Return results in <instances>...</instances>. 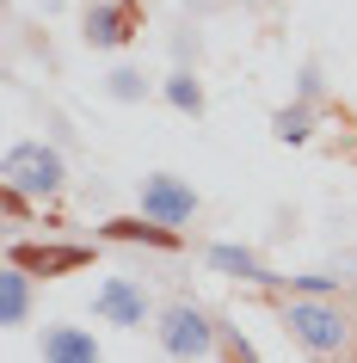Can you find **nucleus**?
Returning a JSON list of instances; mask_svg holds the SVG:
<instances>
[{
    "label": "nucleus",
    "mask_w": 357,
    "mask_h": 363,
    "mask_svg": "<svg viewBox=\"0 0 357 363\" xmlns=\"http://www.w3.org/2000/svg\"><path fill=\"white\" fill-rule=\"evenodd\" d=\"M0 179H6V191H19V197H56L68 167L43 142H13V148L0 154Z\"/></svg>",
    "instance_id": "f257e3e1"
},
{
    "label": "nucleus",
    "mask_w": 357,
    "mask_h": 363,
    "mask_svg": "<svg viewBox=\"0 0 357 363\" xmlns=\"http://www.w3.org/2000/svg\"><path fill=\"white\" fill-rule=\"evenodd\" d=\"M283 326L296 333L302 351H314V357H339L345 351V314H339V302H314V296H296V302L283 308Z\"/></svg>",
    "instance_id": "f03ea898"
},
{
    "label": "nucleus",
    "mask_w": 357,
    "mask_h": 363,
    "mask_svg": "<svg viewBox=\"0 0 357 363\" xmlns=\"http://www.w3.org/2000/svg\"><path fill=\"white\" fill-rule=\"evenodd\" d=\"M209 345H216V326H209V314L197 302H172L167 314H160V351H167V357L191 363V357H204Z\"/></svg>",
    "instance_id": "7ed1b4c3"
},
{
    "label": "nucleus",
    "mask_w": 357,
    "mask_h": 363,
    "mask_svg": "<svg viewBox=\"0 0 357 363\" xmlns=\"http://www.w3.org/2000/svg\"><path fill=\"white\" fill-rule=\"evenodd\" d=\"M142 216L179 234L191 216H197V191H191L185 179H172V172H148V179H142Z\"/></svg>",
    "instance_id": "20e7f679"
},
{
    "label": "nucleus",
    "mask_w": 357,
    "mask_h": 363,
    "mask_svg": "<svg viewBox=\"0 0 357 363\" xmlns=\"http://www.w3.org/2000/svg\"><path fill=\"white\" fill-rule=\"evenodd\" d=\"M93 314L99 320H111V326H142L148 320V289L142 284H130V277H105L99 284V296H93Z\"/></svg>",
    "instance_id": "39448f33"
},
{
    "label": "nucleus",
    "mask_w": 357,
    "mask_h": 363,
    "mask_svg": "<svg viewBox=\"0 0 357 363\" xmlns=\"http://www.w3.org/2000/svg\"><path fill=\"white\" fill-rule=\"evenodd\" d=\"M13 265L19 271H43V277H62V271L93 265V247H31V240H19V247H13Z\"/></svg>",
    "instance_id": "423d86ee"
},
{
    "label": "nucleus",
    "mask_w": 357,
    "mask_h": 363,
    "mask_svg": "<svg viewBox=\"0 0 357 363\" xmlns=\"http://www.w3.org/2000/svg\"><path fill=\"white\" fill-rule=\"evenodd\" d=\"M123 38H136V0L87 6V43H93V50H117Z\"/></svg>",
    "instance_id": "0eeeda50"
},
{
    "label": "nucleus",
    "mask_w": 357,
    "mask_h": 363,
    "mask_svg": "<svg viewBox=\"0 0 357 363\" xmlns=\"http://www.w3.org/2000/svg\"><path fill=\"white\" fill-rule=\"evenodd\" d=\"M43 363H105V357H99L93 333H80V326H50V333H43Z\"/></svg>",
    "instance_id": "6e6552de"
},
{
    "label": "nucleus",
    "mask_w": 357,
    "mask_h": 363,
    "mask_svg": "<svg viewBox=\"0 0 357 363\" xmlns=\"http://www.w3.org/2000/svg\"><path fill=\"white\" fill-rule=\"evenodd\" d=\"M209 265L228 271V277H246V284H283L278 271H265V265H259V252L234 247V240H216V247H209Z\"/></svg>",
    "instance_id": "1a4fd4ad"
},
{
    "label": "nucleus",
    "mask_w": 357,
    "mask_h": 363,
    "mask_svg": "<svg viewBox=\"0 0 357 363\" xmlns=\"http://www.w3.org/2000/svg\"><path fill=\"white\" fill-rule=\"evenodd\" d=\"M25 314H31V271L6 265L0 271V326H25Z\"/></svg>",
    "instance_id": "9d476101"
},
{
    "label": "nucleus",
    "mask_w": 357,
    "mask_h": 363,
    "mask_svg": "<svg viewBox=\"0 0 357 363\" xmlns=\"http://www.w3.org/2000/svg\"><path fill=\"white\" fill-rule=\"evenodd\" d=\"M105 234H111V240H142V247H160V252L179 247V234L160 228V222H148V216H117V222H105Z\"/></svg>",
    "instance_id": "9b49d317"
},
{
    "label": "nucleus",
    "mask_w": 357,
    "mask_h": 363,
    "mask_svg": "<svg viewBox=\"0 0 357 363\" xmlns=\"http://www.w3.org/2000/svg\"><path fill=\"white\" fill-rule=\"evenodd\" d=\"M271 130H278V142H290V148H296V142H308V135H314V111H308V105H283V111L271 117Z\"/></svg>",
    "instance_id": "f8f14e48"
},
{
    "label": "nucleus",
    "mask_w": 357,
    "mask_h": 363,
    "mask_svg": "<svg viewBox=\"0 0 357 363\" xmlns=\"http://www.w3.org/2000/svg\"><path fill=\"white\" fill-rule=\"evenodd\" d=\"M167 105H172V111H191V117H197V111H204V86H197L191 74H172V80H167Z\"/></svg>",
    "instance_id": "ddd939ff"
},
{
    "label": "nucleus",
    "mask_w": 357,
    "mask_h": 363,
    "mask_svg": "<svg viewBox=\"0 0 357 363\" xmlns=\"http://www.w3.org/2000/svg\"><path fill=\"white\" fill-rule=\"evenodd\" d=\"M111 99H142V74L117 68V74H111Z\"/></svg>",
    "instance_id": "4468645a"
}]
</instances>
